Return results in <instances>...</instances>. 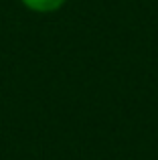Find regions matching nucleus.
<instances>
[{"label": "nucleus", "mask_w": 158, "mask_h": 160, "mask_svg": "<svg viewBox=\"0 0 158 160\" xmlns=\"http://www.w3.org/2000/svg\"><path fill=\"white\" fill-rule=\"evenodd\" d=\"M24 6L35 12H53L65 4V0H22Z\"/></svg>", "instance_id": "f257e3e1"}]
</instances>
